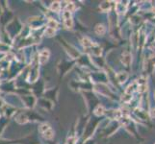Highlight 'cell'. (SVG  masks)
I'll return each instance as SVG.
<instances>
[{
  "label": "cell",
  "mask_w": 155,
  "mask_h": 144,
  "mask_svg": "<svg viewBox=\"0 0 155 144\" xmlns=\"http://www.w3.org/2000/svg\"><path fill=\"white\" fill-rule=\"evenodd\" d=\"M103 114V107L98 106L97 109L95 110V114H97V115H100V114Z\"/></svg>",
  "instance_id": "5"
},
{
  "label": "cell",
  "mask_w": 155,
  "mask_h": 144,
  "mask_svg": "<svg viewBox=\"0 0 155 144\" xmlns=\"http://www.w3.org/2000/svg\"><path fill=\"white\" fill-rule=\"evenodd\" d=\"M40 131L41 133V135L44 136L46 139H51V138L53 137V131H52L51 127L48 124L45 123V124L41 125Z\"/></svg>",
  "instance_id": "1"
},
{
  "label": "cell",
  "mask_w": 155,
  "mask_h": 144,
  "mask_svg": "<svg viewBox=\"0 0 155 144\" xmlns=\"http://www.w3.org/2000/svg\"><path fill=\"white\" fill-rule=\"evenodd\" d=\"M95 32H97V33L99 34V35L100 34L102 35V34H104V32H105V28L103 27L102 25H97V28H95Z\"/></svg>",
  "instance_id": "4"
},
{
  "label": "cell",
  "mask_w": 155,
  "mask_h": 144,
  "mask_svg": "<svg viewBox=\"0 0 155 144\" xmlns=\"http://www.w3.org/2000/svg\"><path fill=\"white\" fill-rule=\"evenodd\" d=\"M74 9V6H73V4L72 3H69L68 6H67V10L66 11H68L69 10V12H71V11Z\"/></svg>",
  "instance_id": "8"
},
{
  "label": "cell",
  "mask_w": 155,
  "mask_h": 144,
  "mask_svg": "<svg viewBox=\"0 0 155 144\" xmlns=\"http://www.w3.org/2000/svg\"><path fill=\"white\" fill-rule=\"evenodd\" d=\"M154 97H155V93H154Z\"/></svg>",
  "instance_id": "10"
},
{
  "label": "cell",
  "mask_w": 155,
  "mask_h": 144,
  "mask_svg": "<svg viewBox=\"0 0 155 144\" xmlns=\"http://www.w3.org/2000/svg\"><path fill=\"white\" fill-rule=\"evenodd\" d=\"M51 9H52V10H54V11H57V10L59 9V3H58V2L53 3V4H52V6H51Z\"/></svg>",
  "instance_id": "7"
},
{
  "label": "cell",
  "mask_w": 155,
  "mask_h": 144,
  "mask_svg": "<svg viewBox=\"0 0 155 144\" xmlns=\"http://www.w3.org/2000/svg\"><path fill=\"white\" fill-rule=\"evenodd\" d=\"M151 115H152V117H155V109L151 110Z\"/></svg>",
  "instance_id": "9"
},
{
  "label": "cell",
  "mask_w": 155,
  "mask_h": 144,
  "mask_svg": "<svg viewBox=\"0 0 155 144\" xmlns=\"http://www.w3.org/2000/svg\"><path fill=\"white\" fill-rule=\"evenodd\" d=\"M64 17V23H65V26L67 28H71L72 27V18H71V14L69 11H65L63 14Z\"/></svg>",
  "instance_id": "2"
},
{
  "label": "cell",
  "mask_w": 155,
  "mask_h": 144,
  "mask_svg": "<svg viewBox=\"0 0 155 144\" xmlns=\"http://www.w3.org/2000/svg\"><path fill=\"white\" fill-rule=\"evenodd\" d=\"M48 57H49V52L47 51V50H44V51H41V54H40V62L41 63H45L47 62V60H48Z\"/></svg>",
  "instance_id": "3"
},
{
  "label": "cell",
  "mask_w": 155,
  "mask_h": 144,
  "mask_svg": "<svg viewBox=\"0 0 155 144\" xmlns=\"http://www.w3.org/2000/svg\"><path fill=\"white\" fill-rule=\"evenodd\" d=\"M67 144H75V138L74 137H69L68 141H67Z\"/></svg>",
  "instance_id": "6"
}]
</instances>
